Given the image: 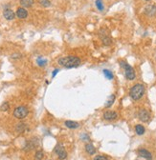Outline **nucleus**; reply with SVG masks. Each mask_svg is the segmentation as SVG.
Instances as JSON below:
<instances>
[{"label": "nucleus", "instance_id": "f257e3e1", "mask_svg": "<svg viewBox=\"0 0 156 160\" xmlns=\"http://www.w3.org/2000/svg\"><path fill=\"white\" fill-rule=\"evenodd\" d=\"M59 64L61 66L67 68V69H72V68H77L80 66V59L78 56H64V57H61L59 59Z\"/></svg>", "mask_w": 156, "mask_h": 160}, {"label": "nucleus", "instance_id": "f03ea898", "mask_svg": "<svg viewBox=\"0 0 156 160\" xmlns=\"http://www.w3.org/2000/svg\"><path fill=\"white\" fill-rule=\"evenodd\" d=\"M144 93H145V86L142 84H135L132 86L129 91V95L133 100H139L143 97Z\"/></svg>", "mask_w": 156, "mask_h": 160}, {"label": "nucleus", "instance_id": "7ed1b4c3", "mask_svg": "<svg viewBox=\"0 0 156 160\" xmlns=\"http://www.w3.org/2000/svg\"><path fill=\"white\" fill-rule=\"evenodd\" d=\"M120 65L123 69H125V77L128 80H133L136 77V73H135V71L132 67L130 66L129 64L127 63L125 61H120Z\"/></svg>", "mask_w": 156, "mask_h": 160}, {"label": "nucleus", "instance_id": "20e7f679", "mask_svg": "<svg viewBox=\"0 0 156 160\" xmlns=\"http://www.w3.org/2000/svg\"><path fill=\"white\" fill-rule=\"evenodd\" d=\"M28 112H29V111L26 107L19 106L14 109V117L18 118V119H23V118H25L27 115H28Z\"/></svg>", "mask_w": 156, "mask_h": 160}, {"label": "nucleus", "instance_id": "39448f33", "mask_svg": "<svg viewBox=\"0 0 156 160\" xmlns=\"http://www.w3.org/2000/svg\"><path fill=\"white\" fill-rule=\"evenodd\" d=\"M55 153H57V155L59 156V158L61 160H64L67 157V153L65 151L64 147L62 146L61 144H58L55 148Z\"/></svg>", "mask_w": 156, "mask_h": 160}, {"label": "nucleus", "instance_id": "423d86ee", "mask_svg": "<svg viewBox=\"0 0 156 160\" xmlns=\"http://www.w3.org/2000/svg\"><path fill=\"white\" fill-rule=\"evenodd\" d=\"M100 38L102 39V42H103L104 45H106V46H109V45H111L112 44V39H111V37L109 36L108 34H106V32H100Z\"/></svg>", "mask_w": 156, "mask_h": 160}, {"label": "nucleus", "instance_id": "0eeeda50", "mask_svg": "<svg viewBox=\"0 0 156 160\" xmlns=\"http://www.w3.org/2000/svg\"><path fill=\"white\" fill-rule=\"evenodd\" d=\"M139 119L143 122H148L151 119V114L146 110H141L139 112Z\"/></svg>", "mask_w": 156, "mask_h": 160}, {"label": "nucleus", "instance_id": "6e6552de", "mask_svg": "<svg viewBox=\"0 0 156 160\" xmlns=\"http://www.w3.org/2000/svg\"><path fill=\"white\" fill-rule=\"evenodd\" d=\"M138 155L141 156V157H143V158H146V160H151L152 159V155H151V153L149 152V151H146V149H140V150H138Z\"/></svg>", "mask_w": 156, "mask_h": 160}, {"label": "nucleus", "instance_id": "1a4fd4ad", "mask_svg": "<svg viewBox=\"0 0 156 160\" xmlns=\"http://www.w3.org/2000/svg\"><path fill=\"white\" fill-rule=\"evenodd\" d=\"M145 13L149 16H154L156 14V6L153 4H149L145 8Z\"/></svg>", "mask_w": 156, "mask_h": 160}, {"label": "nucleus", "instance_id": "9d476101", "mask_svg": "<svg viewBox=\"0 0 156 160\" xmlns=\"http://www.w3.org/2000/svg\"><path fill=\"white\" fill-rule=\"evenodd\" d=\"M117 117H118V114L114 111H106L104 114V118L106 120H109V121L114 120V119H116Z\"/></svg>", "mask_w": 156, "mask_h": 160}, {"label": "nucleus", "instance_id": "9b49d317", "mask_svg": "<svg viewBox=\"0 0 156 160\" xmlns=\"http://www.w3.org/2000/svg\"><path fill=\"white\" fill-rule=\"evenodd\" d=\"M3 15H4V17L7 20H13L14 18V16H16V13L11 9H6L3 11Z\"/></svg>", "mask_w": 156, "mask_h": 160}, {"label": "nucleus", "instance_id": "f8f14e48", "mask_svg": "<svg viewBox=\"0 0 156 160\" xmlns=\"http://www.w3.org/2000/svg\"><path fill=\"white\" fill-rule=\"evenodd\" d=\"M16 16L18 17V18L24 19V18H26V17L28 16V11H27L23 7L22 8H18L16 10Z\"/></svg>", "mask_w": 156, "mask_h": 160}, {"label": "nucleus", "instance_id": "ddd939ff", "mask_svg": "<svg viewBox=\"0 0 156 160\" xmlns=\"http://www.w3.org/2000/svg\"><path fill=\"white\" fill-rule=\"evenodd\" d=\"M64 125L69 129H78L80 127V124L78 122H76V121H70V120L65 121Z\"/></svg>", "mask_w": 156, "mask_h": 160}, {"label": "nucleus", "instance_id": "4468645a", "mask_svg": "<svg viewBox=\"0 0 156 160\" xmlns=\"http://www.w3.org/2000/svg\"><path fill=\"white\" fill-rule=\"evenodd\" d=\"M85 151H86V153H89L90 155H94V153H96V149H95V147L93 146V145H92L91 143H88V144H86V145H85Z\"/></svg>", "mask_w": 156, "mask_h": 160}, {"label": "nucleus", "instance_id": "2eb2a0df", "mask_svg": "<svg viewBox=\"0 0 156 160\" xmlns=\"http://www.w3.org/2000/svg\"><path fill=\"white\" fill-rule=\"evenodd\" d=\"M34 4V0H20V5L23 8H30Z\"/></svg>", "mask_w": 156, "mask_h": 160}, {"label": "nucleus", "instance_id": "dca6fc26", "mask_svg": "<svg viewBox=\"0 0 156 160\" xmlns=\"http://www.w3.org/2000/svg\"><path fill=\"white\" fill-rule=\"evenodd\" d=\"M114 101H115V95H114V94H111V95L107 98L106 104H104V107H106V108H109V107H111L112 104L114 103Z\"/></svg>", "mask_w": 156, "mask_h": 160}, {"label": "nucleus", "instance_id": "f3484780", "mask_svg": "<svg viewBox=\"0 0 156 160\" xmlns=\"http://www.w3.org/2000/svg\"><path fill=\"white\" fill-rule=\"evenodd\" d=\"M135 132H136L138 135H142L145 133V128H144L143 125L138 124V125H136V127H135Z\"/></svg>", "mask_w": 156, "mask_h": 160}, {"label": "nucleus", "instance_id": "a211bd4d", "mask_svg": "<svg viewBox=\"0 0 156 160\" xmlns=\"http://www.w3.org/2000/svg\"><path fill=\"white\" fill-rule=\"evenodd\" d=\"M104 75L106 76V77L107 79H109V80H112L114 78V75H113V73L111 71H109V70H104Z\"/></svg>", "mask_w": 156, "mask_h": 160}, {"label": "nucleus", "instance_id": "6ab92c4d", "mask_svg": "<svg viewBox=\"0 0 156 160\" xmlns=\"http://www.w3.org/2000/svg\"><path fill=\"white\" fill-rule=\"evenodd\" d=\"M95 4H96V7H97V9L99 11H104V3L102 0H96V2H95Z\"/></svg>", "mask_w": 156, "mask_h": 160}, {"label": "nucleus", "instance_id": "aec40b11", "mask_svg": "<svg viewBox=\"0 0 156 160\" xmlns=\"http://www.w3.org/2000/svg\"><path fill=\"white\" fill-rule=\"evenodd\" d=\"M43 156H44V153L42 151H37L35 155V160H41L43 158Z\"/></svg>", "mask_w": 156, "mask_h": 160}, {"label": "nucleus", "instance_id": "412c9836", "mask_svg": "<svg viewBox=\"0 0 156 160\" xmlns=\"http://www.w3.org/2000/svg\"><path fill=\"white\" fill-rule=\"evenodd\" d=\"M37 62V64L40 65V66H45V65L47 64V60L45 58H43V57H38Z\"/></svg>", "mask_w": 156, "mask_h": 160}, {"label": "nucleus", "instance_id": "4be33fe9", "mask_svg": "<svg viewBox=\"0 0 156 160\" xmlns=\"http://www.w3.org/2000/svg\"><path fill=\"white\" fill-rule=\"evenodd\" d=\"M40 4L43 7H49L51 5V2L49 0H40Z\"/></svg>", "mask_w": 156, "mask_h": 160}, {"label": "nucleus", "instance_id": "5701e85b", "mask_svg": "<svg viewBox=\"0 0 156 160\" xmlns=\"http://www.w3.org/2000/svg\"><path fill=\"white\" fill-rule=\"evenodd\" d=\"M24 129H25V124H18L16 127V130H17V132H22L24 131Z\"/></svg>", "mask_w": 156, "mask_h": 160}, {"label": "nucleus", "instance_id": "b1692460", "mask_svg": "<svg viewBox=\"0 0 156 160\" xmlns=\"http://www.w3.org/2000/svg\"><path fill=\"white\" fill-rule=\"evenodd\" d=\"M0 110L3 112H7L8 110H9V104L7 102H5V103H3V105L0 107Z\"/></svg>", "mask_w": 156, "mask_h": 160}, {"label": "nucleus", "instance_id": "393cba45", "mask_svg": "<svg viewBox=\"0 0 156 160\" xmlns=\"http://www.w3.org/2000/svg\"><path fill=\"white\" fill-rule=\"evenodd\" d=\"M94 160H108V159L104 155H97V156H95Z\"/></svg>", "mask_w": 156, "mask_h": 160}, {"label": "nucleus", "instance_id": "a878e982", "mask_svg": "<svg viewBox=\"0 0 156 160\" xmlns=\"http://www.w3.org/2000/svg\"><path fill=\"white\" fill-rule=\"evenodd\" d=\"M58 72H59V70L58 69H56V70H54V72H53V77H55V76H56V75H57V73H58Z\"/></svg>", "mask_w": 156, "mask_h": 160}, {"label": "nucleus", "instance_id": "bb28decb", "mask_svg": "<svg viewBox=\"0 0 156 160\" xmlns=\"http://www.w3.org/2000/svg\"><path fill=\"white\" fill-rule=\"evenodd\" d=\"M146 1H149V0H146Z\"/></svg>", "mask_w": 156, "mask_h": 160}]
</instances>
